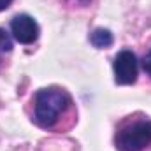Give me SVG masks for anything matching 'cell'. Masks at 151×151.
Returning <instances> with one entry per match:
<instances>
[{
    "mask_svg": "<svg viewBox=\"0 0 151 151\" xmlns=\"http://www.w3.org/2000/svg\"><path fill=\"white\" fill-rule=\"evenodd\" d=\"M11 4H12V0H0V11L9 9V7H11Z\"/></svg>",
    "mask_w": 151,
    "mask_h": 151,
    "instance_id": "8",
    "label": "cell"
},
{
    "mask_svg": "<svg viewBox=\"0 0 151 151\" xmlns=\"http://www.w3.org/2000/svg\"><path fill=\"white\" fill-rule=\"evenodd\" d=\"M70 104L72 99L63 88H42L34 97V121L40 128H53Z\"/></svg>",
    "mask_w": 151,
    "mask_h": 151,
    "instance_id": "1",
    "label": "cell"
},
{
    "mask_svg": "<svg viewBox=\"0 0 151 151\" xmlns=\"http://www.w3.org/2000/svg\"><path fill=\"white\" fill-rule=\"evenodd\" d=\"M142 69H144V72L151 77V49L144 55V58H142Z\"/></svg>",
    "mask_w": 151,
    "mask_h": 151,
    "instance_id": "7",
    "label": "cell"
},
{
    "mask_svg": "<svg viewBox=\"0 0 151 151\" xmlns=\"http://www.w3.org/2000/svg\"><path fill=\"white\" fill-rule=\"evenodd\" d=\"M114 144L119 151H144L151 146V119L130 118L116 130Z\"/></svg>",
    "mask_w": 151,
    "mask_h": 151,
    "instance_id": "2",
    "label": "cell"
},
{
    "mask_svg": "<svg viewBox=\"0 0 151 151\" xmlns=\"http://www.w3.org/2000/svg\"><path fill=\"white\" fill-rule=\"evenodd\" d=\"M11 49H12V40L4 28H0V53H9Z\"/></svg>",
    "mask_w": 151,
    "mask_h": 151,
    "instance_id": "6",
    "label": "cell"
},
{
    "mask_svg": "<svg viewBox=\"0 0 151 151\" xmlns=\"http://www.w3.org/2000/svg\"><path fill=\"white\" fill-rule=\"evenodd\" d=\"M90 42L97 49H107V47L113 46L114 37L111 34V30H107V28H95L90 34Z\"/></svg>",
    "mask_w": 151,
    "mask_h": 151,
    "instance_id": "5",
    "label": "cell"
},
{
    "mask_svg": "<svg viewBox=\"0 0 151 151\" xmlns=\"http://www.w3.org/2000/svg\"><path fill=\"white\" fill-rule=\"evenodd\" d=\"M39 32L37 21L28 14H18L11 21V34L19 44H34L39 39Z\"/></svg>",
    "mask_w": 151,
    "mask_h": 151,
    "instance_id": "4",
    "label": "cell"
},
{
    "mask_svg": "<svg viewBox=\"0 0 151 151\" xmlns=\"http://www.w3.org/2000/svg\"><path fill=\"white\" fill-rule=\"evenodd\" d=\"M81 2H88V0H81Z\"/></svg>",
    "mask_w": 151,
    "mask_h": 151,
    "instance_id": "9",
    "label": "cell"
},
{
    "mask_svg": "<svg viewBox=\"0 0 151 151\" xmlns=\"http://www.w3.org/2000/svg\"><path fill=\"white\" fill-rule=\"evenodd\" d=\"M113 70H114V81L118 84H132V83H135L137 74H139L137 56L128 49L119 51L114 56Z\"/></svg>",
    "mask_w": 151,
    "mask_h": 151,
    "instance_id": "3",
    "label": "cell"
}]
</instances>
